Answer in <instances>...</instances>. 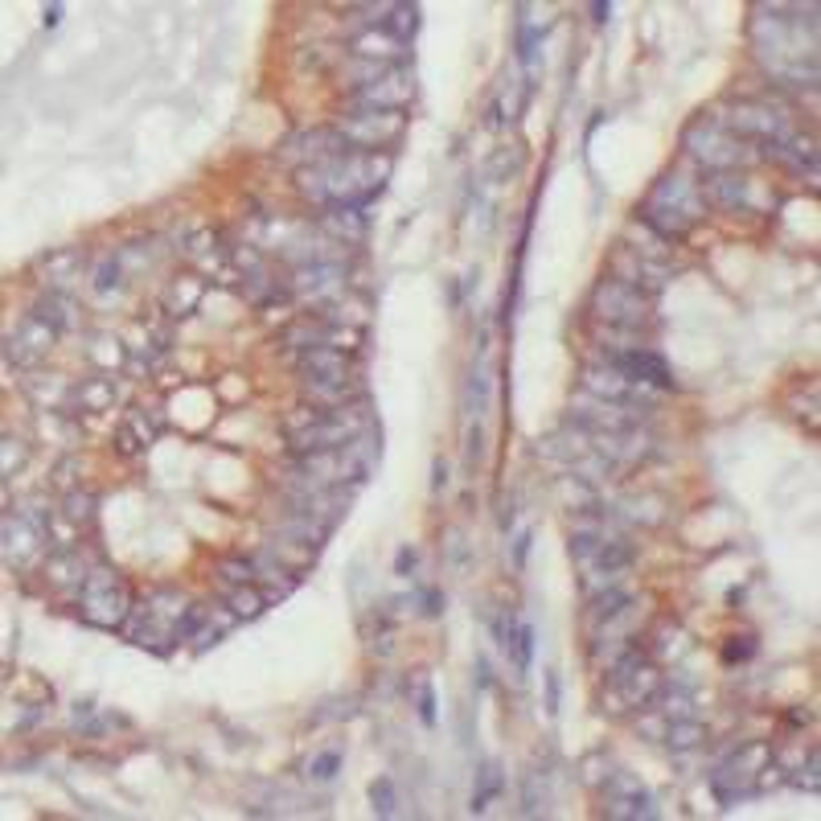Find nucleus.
<instances>
[{
	"label": "nucleus",
	"instance_id": "nucleus-1",
	"mask_svg": "<svg viewBox=\"0 0 821 821\" xmlns=\"http://www.w3.org/2000/svg\"><path fill=\"white\" fill-rule=\"evenodd\" d=\"M390 156H378V152H345V156H333L325 165H304L296 169V189L304 193L308 202L317 206H354V210H366L378 193L386 189V177H390Z\"/></svg>",
	"mask_w": 821,
	"mask_h": 821
},
{
	"label": "nucleus",
	"instance_id": "nucleus-2",
	"mask_svg": "<svg viewBox=\"0 0 821 821\" xmlns=\"http://www.w3.org/2000/svg\"><path fill=\"white\" fill-rule=\"evenodd\" d=\"M637 214H641V226H649L657 239L682 243L694 230V222L707 214V198H702V185L690 173L674 169L649 189V198Z\"/></svg>",
	"mask_w": 821,
	"mask_h": 821
},
{
	"label": "nucleus",
	"instance_id": "nucleus-3",
	"mask_svg": "<svg viewBox=\"0 0 821 821\" xmlns=\"http://www.w3.org/2000/svg\"><path fill=\"white\" fill-rule=\"evenodd\" d=\"M189 612V600L181 596V592H173V588H156V592H148L136 608H132V616H128V624H124V637L132 641V645H140V649H152V653H169L173 645H177V624H181V616Z\"/></svg>",
	"mask_w": 821,
	"mask_h": 821
},
{
	"label": "nucleus",
	"instance_id": "nucleus-4",
	"mask_svg": "<svg viewBox=\"0 0 821 821\" xmlns=\"http://www.w3.org/2000/svg\"><path fill=\"white\" fill-rule=\"evenodd\" d=\"M136 600H132V588L128 579L107 567V563H91L83 588H78V612H83L87 624H95V629H124L128 616H132Z\"/></svg>",
	"mask_w": 821,
	"mask_h": 821
},
{
	"label": "nucleus",
	"instance_id": "nucleus-5",
	"mask_svg": "<svg viewBox=\"0 0 821 821\" xmlns=\"http://www.w3.org/2000/svg\"><path fill=\"white\" fill-rule=\"evenodd\" d=\"M686 156L698 161L707 173H739V165L752 161V144L739 140L735 132H727L719 124V115H698V120L686 128Z\"/></svg>",
	"mask_w": 821,
	"mask_h": 821
},
{
	"label": "nucleus",
	"instance_id": "nucleus-6",
	"mask_svg": "<svg viewBox=\"0 0 821 821\" xmlns=\"http://www.w3.org/2000/svg\"><path fill=\"white\" fill-rule=\"evenodd\" d=\"M772 744L764 739H752V744H739L715 772H711V793L719 805H735L744 797H756L760 793V772L772 764Z\"/></svg>",
	"mask_w": 821,
	"mask_h": 821
},
{
	"label": "nucleus",
	"instance_id": "nucleus-7",
	"mask_svg": "<svg viewBox=\"0 0 821 821\" xmlns=\"http://www.w3.org/2000/svg\"><path fill=\"white\" fill-rule=\"evenodd\" d=\"M592 312H596V321H604L608 329H620V333H641L645 325H653V300H649V292L624 284L616 276H604L596 284Z\"/></svg>",
	"mask_w": 821,
	"mask_h": 821
},
{
	"label": "nucleus",
	"instance_id": "nucleus-8",
	"mask_svg": "<svg viewBox=\"0 0 821 821\" xmlns=\"http://www.w3.org/2000/svg\"><path fill=\"white\" fill-rule=\"evenodd\" d=\"M337 132L354 148H362V152H378V148L395 144L407 132V115L403 111H382V107L349 103V111H345V120L337 124Z\"/></svg>",
	"mask_w": 821,
	"mask_h": 821
},
{
	"label": "nucleus",
	"instance_id": "nucleus-9",
	"mask_svg": "<svg viewBox=\"0 0 821 821\" xmlns=\"http://www.w3.org/2000/svg\"><path fill=\"white\" fill-rule=\"evenodd\" d=\"M608 682L624 698V707H653L657 694H661V674L653 670V661H649V653L641 645H629L612 661Z\"/></svg>",
	"mask_w": 821,
	"mask_h": 821
},
{
	"label": "nucleus",
	"instance_id": "nucleus-10",
	"mask_svg": "<svg viewBox=\"0 0 821 821\" xmlns=\"http://www.w3.org/2000/svg\"><path fill=\"white\" fill-rule=\"evenodd\" d=\"M604 817H612V821H641V817L653 821L657 817L653 793L629 772H608V780H604Z\"/></svg>",
	"mask_w": 821,
	"mask_h": 821
},
{
	"label": "nucleus",
	"instance_id": "nucleus-11",
	"mask_svg": "<svg viewBox=\"0 0 821 821\" xmlns=\"http://www.w3.org/2000/svg\"><path fill=\"white\" fill-rule=\"evenodd\" d=\"M583 395L604 399V403H629V407H649V403L657 399L653 386L624 378V374H620L616 366H608V362L583 370Z\"/></svg>",
	"mask_w": 821,
	"mask_h": 821
},
{
	"label": "nucleus",
	"instance_id": "nucleus-12",
	"mask_svg": "<svg viewBox=\"0 0 821 821\" xmlns=\"http://www.w3.org/2000/svg\"><path fill=\"white\" fill-rule=\"evenodd\" d=\"M300 382H317V386H358L354 358L345 349H304L296 358Z\"/></svg>",
	"mask_w": 821,
	"mask_h": 821
},
{
	"label": "nucleus",
	"instance_id": "nucleus-13",
	"mask_svg": "<svg viewBox=\"0 0 821 821\" xmlns=\"http://www.w3.org/2000/svg\"><path fill=\"white\" fill-rule=\"evenodd\" d=\"M415 99V74L407 66L390 70L378 83H366V87H354L349 91V103H362V107H382V111H403L407 103Z\"/></svg>",
	"mask_w": 821,
	"mask_h": 821
},
{
	"label": "nucleus",
	"instance_id": "nucleus-14",
	"mask_svg": "<svg viewBox=\"0 0 821 821\" xmlns=\"http://www.w3.org/2000/svg\"><path fill=\"white\" fill-rule=\"evenodd\" d=\"M604 362L608 366H616L624 378H633V382H645V386H653V390H661V386H670L674 378H670V366H666V358L661 354H653V349H645V345H629V349H608L604 354Z\"/></svg>",
	"mask_w": 821,
	"mask_h": 821
},
{
	"label": "nucleus",
	"instance_id": "nucleus-15",
	"mask_svg": "<svg viewBox=\"0 0 821 821\" xmlns=\"http://www.w3.org/2000/svg\"><path fill=\"white\" fill-rule=\"evenodd\" d=\"M54 341H58V329L46 325L42 317H37V312H29V317L9 333V362L33 370V366L54 349Z\"/></svg>",
	"mask_w": 821,
	"mask_h": 821
},
{
	"label": "nucleus",
	"instance_id": "nucleus-16",
	"mask_svg": "<svg viewBox=\"0 0 821 821\" xmlns=\"http://www.w3.org/2000/svg\"><path fill=\"white\" fill-rule=\"evenodd\" d=\"M407 50L399 37H390L382 25H366L349 37V54L362 58V62H382V66H407Z\"/></svg>",
	"mask_w": 821,
	"mask_h": 821
},
{
	"label": "nucleus",
	"instance_id": "nucleus-17",
	"mask_svg": "<svg viewBox=\"0 0 821 821\" xmlns=\"http://www.w3.org/2000/svg\"><path fill=\"white\" fill-rule=\"evenodd\" d=\"M50 534L37 530L25 514H5V563L9 567H29V559L37 555V546H42Z\"/></svg>",
	"mask_w": 821,
	"mask_h": 821
},
{
	"label": "nucleus",
	"instance_id": "nucleus-18",
	"mask_svg": "<svg viewBox=\"0 0 821 821\" xmlns=\"http://www.w3.org/2000/svg\"><path fill=\"white\" fill-rule=\"evenodd\" d=\"M87 571H91V563L83 559V551H78V546L54 551V555L46 559V567H42V575H46L50 588H58V592H74V596H78V588H83Z\"/></svg>",
	"mask_w": 821,
	"mask_h": 821
},
{
	"label": "nucleus",
	"instance_id": "nucleus-19",
	"mask_svg": "<svg viewBox=\"0 0 821 821\" xmlns=\"http://www.w3.org/2000/svg\"><path fill=\"white\" fill-rule=\"evenodd\" d=\"M702 198L719 210H748L752 202V181L739 173H711L702 181Z\"/></svg>",
	"mask_w": 821,
	"mask_h": 821
},
{
	"label": "nucleus",
	"instance_id": "nucleus-20",
	"mask_svg": "<svg viewBox=\"0 0 821 821\" xmlns=\"http://www.w3.org/2000/svg\"><path fill=\"white\" fill-rule=\"evenodd\" d=\"M321 230L329 234L333 243H341V247H354V243H362V239H366L370 222H366V214H362V210H354V206H329V210L321 214Z\"/></svg>",
	"mask_w": 821,
	"mask_h": 821
},
{
	"label": "nucleus",
	"instance_id": "nucleus-21",
	"mask_svg": "<svg viewBox=\"0 0 821 821\" xmlns=\"http://www.w3.org/2000/svg\"><path fill=\"white\" fill-rule=\"evenodd\" d=\"M633 559H637L633 542H624V538H604V542H600V551L592 555V563L583 567V571H588V575H604V583H612L620 571H629V567H633Z\"/></svg>",
	"mask_w": 821,
	"mask_h": 821
},
{
	"label": "nucleus",
	"instance_id": "nucleus-22",
	"mask_svg": "<svg viewBox=\"0 0 821 821\" xmlns=\"http://www.w3.org/2000/svg\"><path fill=\"white\" fill-rule=\"evenodd\" d=\"M156 436H161V423H148L140 411H128L124 415V423L115 427V436H111V444L120 448L124 456H136V452H144Z\"/></svg>",
	"mask_w": 821,
	"mask_h": 821
},
{
	"label": "nucleus",
	"instance_id": "nucleus-23",
	"mask_svg": "<svg viewBox=\"0 0 821 821\" xmlns=\"http://www.w3.org/2000/svg\"><path fill=\"white\" fill-rule=\"evenodd\" d=\"M255 563H259V579H255V583H259V592L267 596V604H271V600H284V596H292V592H296L300 575H296V571H288L280 559L259 555Z\"/></svg>",
	"mask_w": 821,
	"mask_h": 821
},
{
	"label": "nucleus",
	"instance_id": "nucleus-24",
	"mask_svg": "<svg viewBox=\"0 0 821 821\" xmlns=\"http://www.w3.org/2000/svg\"><path fill=\"white\" fill-rule=\"evenodd\" d=\"M633 608V596L624 592V588H616V583H608V588H600V592H592V608H588V624L596 629V624H612V620H620L624 612Z\"/></svg>",
	"mask_w": 821,
	"mask_h": 821
},
{
	"label": "nucleus",
	"instance_id": "nucleus-25",
	"mask_svg": "<svg viewBox=\"0 0 821 821\" xmlns=\"http://www.w3.org/2000/svg\"><path fill=\"white\" fill-rule=\"evenodd\" d=\"M661 739H666V748H674V752H694V748L707 744L711 731H707V723L682 715V719H670L666 727H661Z\"/></svg>",
	"mask_w": 821,
	"mask_h": 821
},
{
	"label": "nucleus",
	"instance_id": "nucleus-26",
	"mask_svg": "<svg viewBox=\"0 0 821 821\" xmlns=\"http://www.w3.org/2000/svg\"><path fill=\"white\" fill-rule=\"evenodd\" d=\"M115 395H120V390H115L111 378H87V382L74 386L70 407H78V411H107L115 403Z\"/></svg>",
	"mask_w": 821,
	"mask_h": 821
},
{
	"label": "nucleus",
	"instance_id": "nucleus-27",
	"mask_svg": "<svg viewBox=\"0 0 821 821\" xmlns=\"http://www.w3.org/2000/svg\"><path fill=\"white\" fill-rule=\"evenodd\" d=\"M62 518H66L70 526H78V530H91L95 518H99V497H95L91 489H70V493L62 497Z\"/></svg>",
	"mask_w": 821,
	"mask_h": 821
},
{
	"label": "nucleus",
	"instance_id": "nucleus-28",
	"mask_svg": "<svg viewBox=\"0 0 821 821\" xmlns=\"http://www.w3.org/2000/svg\"><path fill=\"white\" fill-rule=\"evenodd\" d=\"M42 267H46V276H50V284L58 288V284H70L78 271L87 267V251H78V247H62V251H50L46 259H42Z\"/></svg>",
	"mask_w": 821,
	"mask_h": 821
},
{
	"label": "nucleus",
	"instance_id": "nucleus-29",
	"mask_svg": "<svg viewBox=\"0 0 821 821\" xmlns=\"http://www.w3.org/2000/svg\"><path fill=\"white\" fill-rule=\"evenodd\" d=\"M501 789H505V772H501V764L497 760H485L481 764V772H477V785H473V813H485L497 797H501Z\"/></svg>",
	"mask_w": 821,
	"mask_h": 821
},
{
	"label": "nucleus",
	"instance_id": "nucleus-30",
	"mask_svg": "<svg viewBox=\"0 0 821 821\" xmlns=\"http://www.w3.org/2000/svg\"><path fill=\"white\" fill-rule=\"evenodd\" d=\"M33 312H37V317H42L46 325H54L58 333H66V329H74V325H78V317H74V300H70V296H62V292L42 296Z\"/></svg>",
	"mask_w": 821,
	"mask_h": 821
},
{
	"label": "nucleus",
	"instance_id": "nucleus-31",
	"mask_svg": "<svg viewBox=\"0 0 821 821\" xmlns=\"http://www.w3.org/2000/svg\"><path fill=\"white\" fill-rule=\"evenodd\" d=\"M226 608L239 620H255L267 608V596L259 592V583H239V588H226Z\"/></svg>",
	"mask_w": 821,
	"mask_h": 821
},
{
	"label": "nucleus",
	"instance_id": "nucleus-32",
	"mask_svg": "<svg viewBox=\"0 0 821 821\" xmlns=\"http://www.w3.org/2000/svg\"><path fill=\"white\" fill-rule=\"evenodd\" d=\"M493 637H497V649L505 653L514 661V670H518V653H522V620L505 608L501 616H497V624H493Z\"/></svg>",
	"mask_w": 821,
	"mask_h": 821
},
{
	"label": "nucleus",
	"instance_id": "nucleus-33",
	"mask_svg": "<svg viewBox=\"0 0 821 821\" xmlns=\"http://www.w3.org/2000/svg\"><path fill=\"white\" fill-rule=\"evenodd\" d=\"M559 497L567 501V510H575V514H592L596 505H600V497H596V489L592 485H583V477H559Z\"/></svg>",
	"mask_w": 821,
	"mask_h": 821
},
{
	"label": "nucleus",
	"instance_id": "nucleus-34",
	"mask_svg": "<svg viewBox=\"0 0 821 821\" xmlns=\"http://www.w3.org/2000/svg\"><path fill=\"white\" fill-rule=\"evenodd\" d=\"M382 29H386L390 37H399L403 46H411L415 33H419V5H395V13L382 21Z\"/></svg>",
	"mask_w": 821,
	"mask_h": 821
},
{
	"label": "nucleus",
	"instance_id": "nucleus-35",
	"mask_svg": "<svg viewBox=\"0 0 821 821\" xmlns=\"http://www.w3.org/2000/svg\"><path fill=\"white\" fill-rule=\"evenodd\" d=\"M234 624H239V616H234V612H230V616H218V624H214V612H206V620H202L198 637H193V649H202V653H206L210 645H218V641L234 629Z\"/></svg>",
	"mask_w": 821,
	"mask_h": 821
},
{
	"label": "nucleus",
	"instance_id": "nucleus-36",
	"mask_svg": "<svg viewBox=\"0 0 821 821\" xmlns=\"http://www.w3.org/2000/svg\"><path fill=\"white\" fill-rule=\"evenodd\" d=\"M218 575L230 583V588H239V583H255V579H259V563L247 559V555H234V559H222V563H218Z\"/></svg>",
	"mask_w": 821,
	"mask_h": 821
},
{
	"label": "nucleus",
	"instance_id": "nucleus-37",
	"mask_svg": "<svg viewBox=\"0 0 821 821\" xmlns=\"http://www.w3.org/2000/svg\"><path fill=\"white\" fill-rule=\"evenodd\" d=\"M518 13H522V17H518V62H530L534 50L542 46V37H546V21H542V25H530L526 5H522Z\"/></svg>",
	"mask_w": 821,
	"mask_h": 821
},
{
	"label": "nucleus",
	"instance_id": "nucleus-38",
	"mask_svg": "<svg viewBox=\"0 0 821 821\" xmlns=\"http://www.w3.org/2000/svg\"><path fill=\"white\" fill-rule=\"evenodd\" d=\"M370 801H374V813H378V817H395V813H399L395 780H390V776H378L374 785H370Z\"/></svg>",
	"mask_w": 821,
	"mask_h": 821
},
{
	"label": "nucleus",
	"instance_id": "nucleus-39",
	"mask_svg": "<svg viewBox=\"0 0 821 821\" xmlns=\"http://www.w3.org/2000/svg\"><path fill=\"white\" fill-rule=\"evenodd\" d=\"M337 768H341V752L329 748V752H321V756L308 760V780H312V785H329V780L337 776Z\"/></svg>",
	"mask_w": 821,
	"mask_h": 821
},
{
	"label": "nucleus",
	"instance_id": "nucleus-40",
	"mask_svg": "<svg viewBox=\"0 0 821 821\" xmlns=\"http://www.w3.org/2000/svg\"><path fill=\"white\" fill-rule=\"evenodd\" d=\"M756 637L752 633H744V637H731L727 645H723V661H727V666H735V661H752L756 657Z\"/></svg>",
	"mask_w": 821,
	"mask_h": 821
},
{
	"label": "nucleus",
	"instance_id": "nucleus-41",
	"mask_svg": "<svg viewBox=\"0 0 821 821\" xmlns=\"http://www.w3.org/2000/svg\"><path fill=\"white\" fill-rule=\"evenodd\" d=\"M789 780H793V789H805V793H817V789H821V776H817V748L809 752V760H805Z\"/></svg>",
	"mask_w": 821,
	"mask_h": 821
},
{
	"label": "nucleus",
	"instance_id": "nucleus-42",
	"mask_svg": "<svg viewBox=\"0 0 821 821\" xmlns=\"http://www.w3.org/2000/svg\"><path fill=\"white\" fill-rule=\"evenodd\" d=\"M518 165H522V148H501V152L493 156V161H489L485 177H489V181H497L501 173H514Z\"/></svg>",
	"mask_w": 821,
	"mask_h": 821
},
{
	"label": "nucleus",
	"instance_id": "nucleus-43",
	"mask_svg": "<svg viewBox=\"0 0 821 821\" xmlns=\"http://www.w3.org/2000/svg\"><path fill=\"white\" fill-rule=\"evenodd\" d=\"M120 276H124V271H120V263H115V255H111V259H103L99 271H95V288H99V292L120 288Z\"/></svg>",
	"mask_w": 821,
	"mask_h": 821
},
{
	"label": "nucleus",
	"instance_id": "nucleus-44",
	"mask_svg": "<svg viewBox=\"0 0 821 821\" xmlns=\"http://www.w3.org/2000/svg\"><path fill=\"white\" fill-rule=\"evenodd\" d=\"M25 456H29V448L17 440V436H5V481L17 473V468L25 464Z\"/></svg>",
	"mask_w": 821,
	"mask_h": 821
},
{
	"label": "nucleus",
	"instance_id": "nucleus-45",
	"mask_svg": "<svg viewBox=\"0 0 821 821\" xmlns=\"http://www.w3.org/2000/svg\"><path fill=\"white\" fill-rule=\"evenodd\" d=\"M419 719L423 727H436V694H432V682H419Z\"/></svg>",
	"mask_w": 821,
	"mask_h": 821
},
{
	"label": "nucleus",
	"instance_id": "nucleus-46",
	"mask_svg": "<svg viewBox=\"0 0 821 821\" xmlns=\"http://www.w3.org/2000/svg\"><path fill=\"white\" fill-rule=\"evenodd\" d=\"M559 707H563V682L551 670V674H546V715H559Z\"/></svg>",
	"mask_w": 821,
	"mask_h": 821
},
{
	"label": "nucleus",
	"instance_id": "nucleus-47",
	"mask_svg": "<svg viewBox=\"0 0 821 821\" xmlns=\"http://www.w3.org/2000/svg\"><path fill=\"white\" fill-rule=\"evenodd\" d=\"M485 456V432H481V427H473V432H468V460H481Z\"/></svg>",
	"mask_w": 821,
	"mask_h": 821
},
{
	"label": "nucleus",
	"instance_id": "nucleus-48",
	"mask_svg": "<svg viewBox=\"0 0 821 821\" xmlns=\"http://www.w3.org/2000/svg\"><path fill=\"white\" fill-rule=\"evenodd\" d=\"M530 542H534V534L526 530V534H518V542H514V567H526V555H530Z\"/></svg>",
	"mask_w": 821,
	"mask_h": 821
},
{
	"label": "nucleus",
	"instance_id": "nucleus-49",
	"mask_svg": "<svg viewBox=\"0 0 821 821\" xmlns=\"http://www.w3.org/2000/svg\"><path fill=\"white\" fill-rule=\"evenodd\" d=\"M415 563H419V551H415V546H403L399 559H395V571H399V575H407Z\"/></svg>",
	"mask_w": 821,
	"mask_h": 821
},
{
	"label": "nucleus",
	"instance_id": "nucleus-50",
	"mask_svg": "<svg viewBox=\"0 0 821 821\" xmlns=\"http://www.w3.org/2000/svg\"><path fill=\"white\" fill-rule=\"evenodd\" d=\"M62 17H66V9L58 5V0L42 9V25H46V29H58V25H62Z\"/></svg>",
	"mask_w": 821,
	"mask_h": 821
},
{
	"label": "nucleus",
	"instance_id": "nucleus-51",
	"mask_svg": "<svg viewBox=\"0 0 821 821\" xmlns=\"http://www.w3.org/2000/svg\"><path fill=\"white\" fill-rule=\"evenodd\" d=\"M448 485V464H444V456H436V464H432V493H440Z\"/></svg>",
	"mask_w": 821,
	"mask_h": 821
},
{
	"label": "nucleus",
	"instance_id": "nucleus-52",
	"mask_svg": "<svg viewBox=\"0 0 821 821\" xmlns=\"http://www.w3.org/2000/svg\"><path fill=\"white\" fill-rule=\"evenodd\" d=\"M444 612V596L440 592H423V616H440Z\"/></svg>",
	"mask_w": 821,
	"mask_h": 821
},
{
	"label": "nucleus",
	"instance_id": "nucleus-53",
	"mask_svg": "<svg viewBox=\"0 0 821 821\" xmlns=\"http://www.w3.org/2000/svg\"><path fill=\"white\" fill-rule=\"evenodd\" d=\"M608 17H612V5H604V0H596V5H592V21H596V25H604Z\"/></svg>",
	"mask_w": 821,
	"mask_h": 821
},
{
	"label": "nucleus",
	"instance_id": "nucleus-54",
	"mask_svg": "<svg viewBox=\"0 0 821 821\" xmlns=\"http://www.w3.org/2000/svg\"><path fill=\"white\" fill-rule=\"evenodd\" d=\"M477 682H481V690L489 686V661L485 657H477Z\"/></svg>",
	"mask_w": 821,
	"mask_h": 821
}]
</instances>
